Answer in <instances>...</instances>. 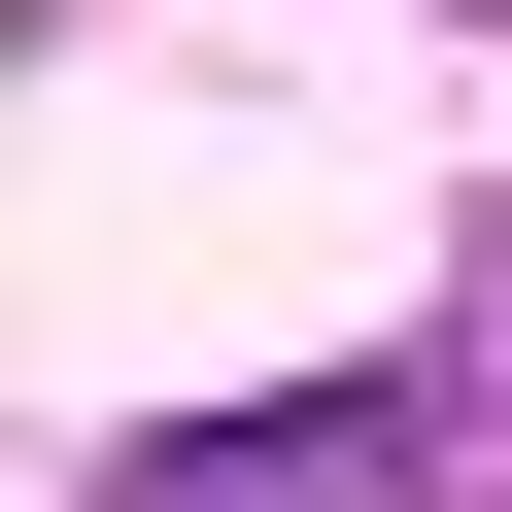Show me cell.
Instances as JSON below:
<instances>
[{"label":"cell","mask_w":512,"mask_h":512,"mask_svg":"<svg viewBox=\"0 0 512 512\" xmlns=\"http://www.w3.org/2000/svg\"><path fill=\"white\" fill-rule=\"evenodd\" d=\"M444 376H274V410H171V444H103V512H410L444 444H410Z\"/></svg>","instance_id":"6da1fadb"},{"label":"cell","mask_w":512,"mask_h":512,"mask_svg":"<svg viewBox=\"0 0 512 512\" xmlns=\"http://www.w3.org/2000/svg\"><path fill=\"white\" fill-rule=\"evenodd\" d=\"M444 410H512V239H478V308H444Z\"/></svg>","instance_id":"7a4b0ae2"},{"label":"cell","mask_w":512,"mask_h":512,"mask_svg":"<svg viewBox=\"0 0 512 512\" xmlns=\"http://www.w3.org/2000/svg\"><path fill=\"white\" fill-rule=\"evenodd\" d=\"M478 35H512V0H478Z\"/></svg>","instance_id":"3957f363"}]
</instances>
